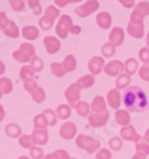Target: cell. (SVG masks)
I'll return each mask as SVG.
<instances>
[{
    "mask_svg": "<svg viewBox=\"0 0 149 159\" xmlns=\"http://www.w3.org/2000/svg\"><path fill=\"white\" fill-rule=\"evenodd\" d=\"M123 104L125 105L126 111L142 112L148 108V98L144 91L137 86H130L125 90L123 96Z\"/></svg>",
    "mask_w": 149,
    "mask_h": 159,
    "instance_id": "obj_1",
    "label": "cell"
},
{
    "mask_svg": "<svg viewBox=\"0 0 149 159\" xmlns=\"http://www.w3.org/2000/svg\"><path fill=\"white\" fill-rule=\"evenodd\" d=\"M13 59L20 62V64H25V62H31L32 59L36 56V49L32 46L31 43H22L19 48L16 52H13Z\"/></svg>",
    "mask_w": 149,
    "mask_h": 159,
    "instance_id": "obj_2",
    "label": "cell"
},
{
    "mask_svg": "<svg viewBox=\"0 0 149 159\" xmlns=\"http://www.w3.org/2000/svg\"><path fill=\"white\" fill-rule=\"evenodd\" d=\"M75 143L79 148L85 150L88 154H92L95 151L100 150V143L97 139H94L92 136L85 135V134L78 135V138L75 139Z\"/></svg>",
    "mask_w": 149,
    "mask_h": 159,
    "instance_id": "obj_3",
    "label": "cell"
},
{
    "mask_svg": "<svg viewBox=\"0 0 149 159\" xmlns=\"http://www.w3.org/2000/svg\"><path fill=\"white\" fill-rule=\"evenodd\" d=\"M60 16V10L57 7H55L54 5H49L47 6L46 11H44V16L39 19V26L43 29V30H50L51 26L54 25V22L57 17Z\"/></svg>",
    "mask_w": 149,
    "mask_h": 159,
    "instance_id": "obj_4",
    "label": "cell"
},
{
    "mask_svg": "<svg viewBox=\"0 0 149 159\" xmlns=\"http://www.w3.org/2000/svg\"><path fill=\"white\" fill-rule=\"evenodd\" d=\"M73 26V20L68 15H63L60 17L59 22L56 24L55 32L60 39H66L68 34L71 32V29Z\"/></svg>",
    "mask_w": 149,
    "mask_h": 159,
    "instance_id": "obj_5",
    "label": "cell"
},
{
    "mask_svg": "<svg viewBox=\"0 0 149 159\" xmlns=\"http://www.w3.org/2000/svg\"><path fill=\"white\" fill-rule=\"evenodd\" d=\"M80 92H81V88L79 86L78 83H73L66 89L64 97L69 103V107H75L80 102Z\"/></svg>",
    "mask_w": 149,
    "mask_h": 159,
    "instance_id": "obj_6",
    "label": "cell"
},
{
    "mask_svg": "<svg viewBox=\"0 0 149 159\" xmlns=\"http://www.w3.org/2000/svg\"><path fill=\"white\" fill-rule=\"evenodd\" d=\"M99 8V1L97 0H88L86 2H84L82 5H80L79 7L75 8V13L81 18L88 17L91 13L95 12Z\"/></svg>",
    "mask_w": 149,
    "mask_h": 159,
    "instance_id": "obj_7",
    "label": "cell"
},
{
    "mask_svg": "<svg viewBox=\"0 0 149 159\" xmlns=\"http://www.w3.org/2000/svg\"><path fill=\"white\" fill-rule=\"evenodd\" d=\"M109 119H110V114L107 110L104 112H91V115L88 116V122L93 128H99L105 126Z\"/></svg>",
    "mask_w": 149,
    "mask_h": 159,
    "instance_id": "obj_8",
    "label": "cell"
},
{
    "mask_svg": "<svg viewBox=\"0 0 149 159\" xmlns=\"http://www.w3.org/2000/svg\"><path fill=\"white\" fill-rule=\"evenodd\" d=\"M104 71L107 75L110 77H116V75H121L123 74V71H124V64H122L121 61L118 60H112L110 62L105 64L104 66Z\"/></svg>",
    "mask_w": 149,
    "mask_h": 159,
    "instance_id": "obj_9",
    "label": "cell"
},
{
    "mask_svg": "<svg viewBox=\"0 0 149 159\" xmlns=\"http://www.w3.org/2000/svg\"><path fill=\"white\" fill-rule=\"evenodd\" d=\"M77 126L73 122H64L60 128V136L64 140H72L77 135Z\"/></svg>",
    "mask_w": 149,
    "mask_h": 159,
    "instance_id": "obj_10",
    "label": "cell"
},
{
    "mask_svg": "<svg viewBox=\"0 0 149 159\" xmlns=\"http://www.w3.org/2000/svg\"><path fill=\"white\" fill-rule=\"evenodd\" d=\"M121 138L123 140L126 141H134V143H138L141 140V135L137 134V132L135 130V128L133 126H125V127H122L121 129Z\"/></svg>",
    "mask_w": 149,
    "mask_h": 159,
    "instance_id": "obj_11",
    "label": "cell"
},
{
    "mask_svg": "<svg viewBox=\"0 0 149 159\" xmlns=\"http://www.w3.org/2000/svg\"><path fill=\"white\" fill-rule=\"evenodd\" d=\"M105 61L102 56H93L90 61H88V71L91 72L92 75L99 74L102 70H104Z\"/></svg>",
    "mask_w": 149,
    "mask_h": 159,
    "instance_id": "obj_12",
    "label": "cell"
},
{
    "mask_svg": "<svg viewBox=\"0 0 149 159\" xmlns=\"http://www.w3.org/2000/svg\"><path fill=\"white\" fill-rule=\"evenodd\" d=\"M43 43H44V47H46V50H47L48 54H55L60 50L61 48V43L60 41L57 40L54 36H47L44 37L43 40Z\"/></svg>",
    "mask_w": 149,
    "mask_h": 159,
    "instance_id": "obj_13",
    "label": "cell"
},
{
    "mask_svg": "<svg viewBox=\"0 0 149 159\" xmlns=\"http://www.w3.org/2000/svg\"><path fill=\"white\" fill-rule=\"evenodd\" d=\"M124 30L122 28H113L111 30L110 35H109V42H111L112 44H115L116 47L117 46H121L123 42H124Z\"/></svg>",
    "mask_w": 149,
    "mask_h": 159,
    "instance_id": "obj_14",
    "label": "cell"
},
{
    "mask_svg": "<svg viewBox=\"0 0 149 159\" xmlns=\"http://www.w3.org/2000/svg\"><path fill=\"white\" fill-rule=\"evenodd\" d=\"M0 30L4 32L6 36L11 37V39H17L19 36V29H18V26H17L16 23L13 20H10V19L1 26Z\"/></svg>",
    "mask_w": 149,
    "mask_h": 159,
    "instance_id": "obj_15",
    "label": "cell"
},
{
    "mask_svg": "<svg viewBox=\"0 0 149 159\" xmlns=\"http://www.w3.org/2000/svg\"><path fill=\"white\" fill-rule=\"evenodd\" d=\"M32 139H33V143L35 145H46L48 143V130L47 129H33L32 132Z\"/></svg>",
    "mask_w": 149,
    "mask_h": 159,
    "instance_id": "obj_16",
    "label": "cell"
},
{
    "mask_svg": "<svg viewBox=\"0 0 149 159\" xmlns=\"http://www.w3.org/2000/svg\"><path fill=\"white\" fill-rule=\"evenodd\" d=\"M95 22H97V24L102 28L103 30H107V29H110L111 23H112V18H111L110 13H107V12H100V13H98L97 17H95Z\"/></svg>",
    "mask_w": 149,
    "mask_h": 159,
    "instance_id": "obj_17",
    "label": "cell"
},
{
    "mask_svg": "<svg viewBox=\"0 0 149 159\" xmlns=\"http://www.w3.org/2000/svg\"><path fill=\"white\" fill-rule=\"evenodd\" d=\"M106 98H107V103H109L111 108L118 110V108L121 107V93H119V91L116 90V89L110 90Z\"/></svg>",
    "mask_w": 149,
    "mask_h": 159,
    "instance_id": "obj_18",
    "label": "cell"
},
{
    "mask_svg": "<svg viewBox=\"0 0 149 159\" xmlns=\"http://www.w3.org/2000/svg\"><path fill=\"white\" fill-rule=\"evenodd\" d=\"M128 32L134 39H142L144 35V25L143 24H128Z\"/></svg>",
    "mask_w": 149,
    "mask_h": 159,
    "instance_id": "obj_19",
    "label": "cell"
},
{
    "mask_svg": "<svg viewBox=\"0 0 149 159\" xmlns=\"http://www.w3.org/2000/svg\"><path fill=\"white\" fill-rule=\"evenodd\" d=\"M91 110L93 112H104L106 111V102L105 98L102 96H95L91 104Z\"/></svg>",
    "mask_w": 149,
    "mask_h": 159,
    "instance_id": "obj_20",
    "label": "cell"
},
{
    "mask_svg": "<svg viewBox=\"0 0 149 159\" xmlns=\"http://www.w3.org/2000/svg\"><path fill=\"white\" fill-rule=\"evenodd\" d=\"M22 34H23L24 39H26V40H29V41H33V40H37V39H38L39 30L36 28V26L26 25V26H24L23 28Z\"/></svg>",
    "mask_w": 149,
    "mask_h": 159,
    "instance_id": "obj_21",
    "label": "cell"
},
{
    "mask_svg": "<svg viewBox=\"0 0 149 159\" xmlns=\"http://www.w3.org/2000/svg\"><path fill=\"white\" fill-rule=\"evenodd\" d=\"M115 119L118 125H121L122 127H125L130 125V114L126 110H121L118 109L116 114H115Z\"/></svg>",
    "mask_w": 149,
    "mask_h": 159,
    "instance_id": "obj_22",
    "label": "cell"
},
{
    "mask_svg": "<svg viewBox=\"0 0 149 159\" xmlns=\"http://www.w3.org/2000/svg\"><path fill=\"white\" fill-rule=\"evenodd\" d=\"M71 112H72V109L69 105H67V104H61V105H59V107L56 108L55 115L57 119L67 120V119H69Z\"/></svg>",
    "mask_w": 149,
    "mask_h": 159,
    "instance_id": "obj_23",
    "label": "cell"
},
{
    "mask_svg": "<svg viewBox=\"0 0 149 159\" xmlns=\"http://www.w3.org/2000/svg\"><path fill=\"white\" fill-rule=\"evenodd\" d=\"M5 133L10 138H19V136H22V128L17 123H8L5 127Z\"/></svg>",
    "mask_w": 149,
    "mask_h": 159,
    "instance_id": "obj_24",
    "label": "cell"
},
{
    "mask_svg": "<svg viewBox=\"0 0 149 159\" xmlns=\"http://www.w3.org/2000/svg\"><path fill=\"white\" fill-rule=\"evenodd\" d=\"M75 109L77 112L79 114V116H82V117H88L91 115V107L90 104L85 102V101H80L77 105H75Z\"/></svg>",
    "mask_w": 149,
    "mask_h": 159,
    "instance_id": "obj_25",
    "label": "cell"
},
{
    "mask_svg": "<svg viewBox=\"0 0 149 159\" xmlns=\"http://www.w3.org/2000/svg\"><path fill=\"white\" fill-rule=\"evenodd\" d=\"M62 66L66 73L75 71V68H77V59L73 55H67L63 60Z\"/></svg>",
    "mask_w": 149,
    "mask_h": 159,
    "instance_id": "obj_26",
    "label": "cell"
},
{
    "mask_svg": "<svg viewBox=\"0 0 149 159\" xmlns=\"http://www.w3.org/2000/svg\"><path fill=\"white\" fill-rule=\"evenodd\" d=\"M77 83H78L79 86L81 89L91 88V86H93V84H94V75H92V74H86V75L79 78Z\"/></svg>",
    "mask_w": 149,
    "mask_h": 159,
    "instance_id": "obj_27",
    "label": "cell"
},
{
    "mask_svg": "<svg viewBox=\"0 0 149 159\" xmlns=\"http://www.w3.org/2000/svg\"><path fill=\"white\" fill-rule=\"evenodd\" d=\"M131 81V77L126 73L121 74L116 80V90H122V89L126 88Z\"/></svg>",
    "mask_w": 149,
    "mask_h": 159,
    "instance_id": "obj_28",
    "label": "cell"
},
{
    "mask_svg": "<svg viewBox=\"0 0 149 159\" xmlns=\"http://www.w3.org/2000/svg\"><path fill=\"white\" fill-rule=\"evenodd\" d=\"M137 68H138V64H137L136 59H134V57L128 59L125 61V64H124V70H125L126 74H129L130 77H131V74H134L135 72L137 71Z\"/></svg>",
    "mask_w": 149,
    "mask_h": 159,
    "instance_id": "obj_29",
    "label": "cell"
},
{
    "mask_svg": "<svg viewBox=\"0 0 149 159\" xmlns=\"http://www.w3.org/2000/svg\"><path fill=\"white\" fill-rule=\"evenodd\" d=\"M33 74H35V71L32 70L31 66H23L22 68H20V73H19V77H20V79L24 81H26V80H31L33 79Z\"/></svg>",
    "mask_w": 149,
    "mask_h": 159,
    "instance_id": "obj_30",
    "label": "cell"
},
{
    "mask_svg": "<svg viewBox=\"0 0 149 159\" xmlns=\"http://www.w3.org/2000/svg\"><path fill=\"white\" fill-rule=\"evenodd\" d=\"M31 97L36 103L39 104L42 103V102H44V99H46V92H44V90L41 88V86H38V88H36L31 92Z\"/></svg>",
    "mask_w": 149,
    "mask_h": 159,
    "instance_id": "obj_31",
    "label": "cell"
},
{
    "mask_svg": "<svg viewBox=\"0 0 149 159\" xmlns=\"http://www.w3.org/2000/svg\"><path fill=\"white\" fill-rule=\"evenodd\" d=\"M33 126L36 129H47L48 127V121L46 119V116L43 114H39L37 115L35 119H33Z\"/></svg>",
    "mask_w": 149,
    "mask_h": 159,
    "instance_id": "obj_32",
    "label": "cell"
},
{
    "mask_svg": "<svg viewBox=\"0 0 149 159\" xmlns=\"http://www.w3.org/2000/svg\"><path fill=\"white\" fill-rule=\"evenodd\" d=\"M13 89V85H12V81L8 79V78H0V91L4 93H10Z\"/></svg>",
    "mask_w": 149,
    "mask_h": 159,
    "instance_id": "obj_33",
    "label": "cell"
},
{
    "mask_svg": "<svg viewBox=\"0 0 149 159\" xmlns=\"http://www.w3.org/2000/svg\"><path fill=\"white\" fill-rule=\"evenodd\" d=\"M102 54L105 57H111L116 54V46L112 44L111 42H106L102 48Z\"/></svg>",
    "mask_w": 149,
    "mask_h": 159,
    "instance_id": "obj_34",
    "label": "cell"
},
{
    "mask_svg": "<svg viewBox=\"0 0 149 159\" xmlns=\"http://www.w3.org/2000/svg\"><path fill=\"white\" fill-rule=\"evenodd\" d=\"M136 153H140L142 156H148L149 154V143L146 140H140L136 143Z\"/></svg>",
    "mask_w": 149,
    "mask_h": 159,
    "instance_id": "obj_35",
    "label": "cell"
},
{
    "mask_svg": "<svg viewBox=\"0 0 149 159\" xmlns=\"http://www.w3.org/2000/svg\"><path fill=\"white\" fill-rule=\"evenodd\" d=\"M50 70H51V73L55 77H57V78H61V77H63L66 74L62 64H60V62H53V64L50 65Z\"/></svg>",
    "mask_w": 149,
    "mask_h": 159,
    "instance_id": "obj_36",
    "label": "cell"
},
{
    "mask_svg": "<svg viewBox=\"0 0 149 159\" xmlns=\"http://www.w3.org/2000/svg\"><path fill=\"white\" fill-rule=\"evenodd\" d=\"M19 145L24 148H32L35 146L31 135H22L19 138Z\"/></svg>",
    "mask_w": 149,
    "mask_h": 159,
    "instance_id": "obj_37",
    "label": "cell"
},
{
    "mask_svg": "<svg viewBox=\"0 0 149 159\" xmlns=\"http://www.w3.org/2000/svg\"><path fill=\"white\" fill-rule=\"evenodd\" d=\"M42 114H43V115L46 116V119H47L48 126H55L56 122H57V117H56L55 112L53 111L51 109H46Z\"/></svg>",
    "mask_w": 149,
    "mask_h": 159,
    "instance_id": "obj_38",
    "label": "cell"
},
{
    "mask_svg": "<svg viewBox=\"0 0 149 159\" xmlns=\"http://www.w3.org/2000/svg\"><path fill=\"white\" fill-rule=\"evenodd\" d=\"M143 19H144V16L142 15L141 12L136 8H134L133 13L130 16V22L129 23L133 24H143Z\"/></svg>",
    "mask_w": 149,
    "mask_h": 159,
    "instance_id": "obj_39",
    "label": "cell"
},
{
    "mask_svg": "<svg viewBox=\"0 0 149 159\" xmlns=\"http://www.w3.org/2000/svg\"><path fill=\"white\" fill-rule=\"evenodd\" d=\"M109 146L111 147L112 151H119L122 148V146H123V141H122L121 138L113 136V138H111L110 141H109Z\"/></svg>",
    "mask_w": 149,
    "mask_h": 159,
    "instance_id": "obj_40",
    "label": "cell"
},
{
    "mask_svg": "<svg viewBox=\"0 0 149 159\" xmlns=\"http://www.w3.org/2000/svg\"><path fill=\"white\" fill-rule=\"evenodd\" d=\"M138 56H140V60H141L143 64L149 65V48L148 47H143L142 49H140Z\"/></svg>",
    "mask_w": 149,
    "mask_h": 159,
    "instance_id": "obj_41",
    "label": "cell"
},
{
    "mask_svg": "<svg viewBox=\"0 0 149 159\" xmlns=\"http://www.w3.org/2000/svg\"><path fill=\"white\" fill-rule=\"evenodd\" d=\"M28 5L31 7V10L33 11V13L36 16H39L42 13V6H41V2L38 0H35V1L30 0V1H28Z\"/></svg>",
    "mask_w": 149,
    "mask_h": 159,
    "instance_id": "obj_42",
    "label": "cell"
},
{
    "mask_svg": "<svg viewBox=\"0 0 149 159\" xmlns=\"http://www.w3.org/2000/svg\"><path fill=\"white\" fill-rule=\"evenodd\" d=\"M136 10H138L143 16H148L149 15V2L148 1H140L136 5Z\"/></svg>",
    "mask_w": 149,
    "mask_h": 159,
    "instance_id": "obj_43",
    "label": "cell"
},
{
    "mask_svg": "<svg viewBox=\"0 0 149 159\" xmlns=\"http://www.w3.org/2000/svg\"><path fill=\"white\" fill-rule=\"evenodd\" d=\"M32 67V70L35 72H41L43 70V62H42V60L39 59L38 56H35L33 59H32L31 61V65H30Z\"/></svg>",
    "mask_w": 149,
    "mask_h": 159,
    "instance_id": "obj_44",
    "label": "cell"
},
{
    "mask_svg": "<svg viewBox=\"0 0 149 159\" xmlns=\"http://www.w3.org/2000/svg\"><path fill=\"white\" fill-rule=\"evenodd\" d=\"M30 157H31L32 159H43L44 156H43L42 148L33 146L32 148H30Z\"/></svg>",
    "mask_w": 149,
    "mask_h": 159,
    "instance_id": "obj_45",
    "label": "cell"
},
{
    "mask_svg": "<svg viewBox=\"0 0 149 159\" xmlns=\"http://www.w3.org/2000/svg\"><path fill=\"white\" fill-rule=\"evenodd\" d=\"M111 151H109L107 148H100L95 154V159H111Z\"/></svg>",
    "mask_w": 149,
    "mask_h": 159,
    "instance_id": "obj_46",
    "label": "cell"
},
{
    "mask_svg": "<svg viewBox=\"0 0 149 159\" xmlns=\"http://www.w3.org/2000/svg\"><path fill=\"white\" fill-rule=\"evenodd\" d=\"M138 75L144 81H149V65H143L142 66L140 71H138Z\"/></svg>",
    "mask_w": 149,
    "mask_h": 159,
    "instance_id": "obj_47",
    "label": "cell"
},
{
    "mask_svg": "<svg viewBox=\"0 0 149 159\" xmlns=\"http://www.w3.org/2000/svg\"><path fill=\"white\" fill-rule=\"evenodd\" d=\"M23 86L26 91H29V92L31 93L35 89L38 88V84H37V81H36L35 79H31V80H26V81H24Z\"/></svg>",
    "mask_w": 149,
    "mask_h": 159,
    "instance_id": "obj_48",
    "label": "cell"
},
{
    "mask_svg": "<svg viewBox=\"0 0 149 159\" xmlns=\"http://www.w3.org/2000/svg\"><path fill=\"white\" fill-rule=\"evenodd\" d=\"M10 5L12 6L13 10H16V11H23L24 7H25V2H24L23 0H11L10 1Z\"/></svg>",
    "mask_w": 149,
    "mask_h": 159,
    "instance_id": "obj_49",
    "label": "cell"
},
{
    "mask_svg": "<svg viewBox=\"0 0 149 159\" xmlns=\"http://www.w3.org/2000/svg\"><path fill=\"white\" fill-rule=\"evenodd\" d=\"M57 154H59V158L60 159H74L69 157V154L67 153V151H64V150H57Z\"/></svg>",
    "mask_w": 149,
    "mask_h": 159,
    "instance_id": "obj_50",
    "label": "cell"
},
{
    "mask_svg": "<svg viewBox=\"0 0 149 159\" xmlns=\"http://www.w3.org/2000/svg\"><path fill=\"white\" fill-rule=\"evenodd\" d=\"M7 20H8V18H7V16H6V13H5V12H0V29H1V26L6 23Z\"/></svg>",
    "mask_w": 149,
    "mask_h": 159,
    "instance_id": "obj_51",
    "label": "cell"
},
{
    "mask_svg": "<svg viewBox=\"0 0 149 159\" xmlns=\"http://www.w3.org/2000/svg\"><path fill=\"white\" fill-rule=\"evenodd\" d=\"M121 4H122V5H124L125 7H133L134 5H135V1H134V0H130V1L122 0V1H121Z\"/></svg>",
    "mask_w": 149,
    "mask_h": 159,
    "instance_id": "obj_52",
    "label": "cell"
},
{
    "mask_svg": "<svg viewBox=\"0 0 149 159\" xmlns=\"http://www.w3.org/2000/svg\"><path fill=\"white\" fill-rule=\"evenodd\" d=\"M43 159H60V158H59L57 152H53V153H49V154H47V156H46Z\"/></svg>",
    "mask_w": 149,
    "mask_h": 159,
    "instance_id": "obj_53",
    "label": "cell"
},
{
    "mask_svg": "<svg viewBox=\"0 0 149 159\" xmlns=\"http://www.w3.org/2000/svg\"><path fill=\"white\" fill-rule=\"evenodd\" d=\"M80 31H81V28H80L79 25H73V26H72V29H71L72 34L78 35V34H80Z\"/></svg>",
    "mask_w": 149,
    "mask_h": 159,
    "instance_id": "obj_54",
    "label": "cell"
},
{
    "mask_svg": "<svg viewBox=\"0 0 149 159\" xmlns=\"http://www.w3.org/2000/svg\"><path fill=\"white\" fill-rule=\"evenodd\" d=\"M4 119H5V110H4L2 105L0 104V122H1V121H2Z\"/></svg>",
    "mask_w": 149,
    "mask_h": 159,
    "instance_id": "obj_55",
    "label": "cell"
},
{
    "mask_svg": "<svg viewBox=\"0 0 149 159\" xmlns=\"http://www.w3.org/2000/svg\"><path fill=\"white\" fill-rule=\"evenodd\" d=\"M131 159H146V157L142 156V154H140V153H135Z\"/></svg>",
    "mask_w": 149,
    "mask_h": 159,
    "instance_id": "obj_56",
    "label": "cell"
},
{
    "mask_svg": "<svg viewBox=\"0 0 149 159\" xmlns=\"http://www.w3.org/2000/svg\"><path fill=\"white\" fill-rule=\"evenodd\" d=\"M4 72H5V65H4V62L0 60V75L4 74Z\"/></svg>",
    "mask_w": 149,
    "mask_h": 159,
    "instance_id": "obj_57",
    "label": "cell"
},
{
    "mask_svg": "<svg viewBox=\"0 0 149 159\" xmlns=\"http://www.w3.org/2000/svg\"><path fill=\"white\" fill-rule=\"evenodd\" d=\"M68 2H72V1H55L56 5H60V6H64V5H67Z\"/></svg>",
    "mask_w": 149,
    "mask_h": 159,
    "instance_id": "obj_58",
    "label": "cell"
},
{
    "mask_svg": "<svg viewBox=\"0 0 149 159\" xmlns=\"http://www.w3.org/2000/svg\"><path fill=\"white\" fill-rule=\"evenodd\" d=\"M144 140L149 143V128L147 129V132H146V134H144Z\"/></svg>",
    "mask_w": 149,
    "mask_h": 159,
    "instance_id": "obj_59",
    "label": "cell"
},
{
    "mask_svg": "<svg viewBox=\"0 0 149 159\" xmlns=\"http://www.w3.org/2000/svg\"><path fill=\"white\" fill-rule=\"evenodd\" d=\"M146 42H147V44H148V48H149V31L147 34V39H146Z\"/></svg>",
    "mask_w": 149,
    "mask_h": 159,
    "instance_id": "obj_60",
    "label": "cell"
},
{
    "mask_svg": "<svg viewBox=\"0 0 149 159\" xmlns=\"http://www.w3.org/2000/svg\"><path fill=\"white\" fill-rule=\"evenodd\" d=\"M18 159H30V158H29L28 156H20V157H19Z\"/></svg>",
    "mask_w": 149,
    "mask_h": 159,
    "instance_id": "obj_61",
    "label": "cell"
},
{
    "mask_svg": "<svg viewBox=\"0 0 149 159\" xmlns=\"http://www.w3.org/2000/svg\"><path fill=\"white\" fill-rule=\"evenodd\" d=\"M1 97H2V92L0 91V99H1Z\"/></svg>",
    "mask_w": 149,
    "mask_h": 159,
    "instance_id": "obj_62",
    "label": "cell"
}]
</instances>
